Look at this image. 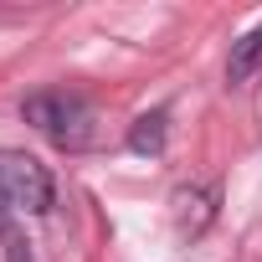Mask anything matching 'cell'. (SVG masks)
I'll return each instance as SVG.
<instances>
[{"label":"cell","mask_w":262,"mask_h":262,"mask_svg":"<svg viewBox=\"0 0 262 262\" xmlns=\"http://www.w3.org/2000/svg\"><path fill=\"white\" fill-rule=\"evenodd\" d=\"M21 118L36 128L41 139H52L57 149H82V144H93V123H98L93 103H88L82 93H67V88L31 93V98L21 103Z\"/></svg>","instance_id":"cell-1"},{"label":"cell","mask_w":262,"mask_h":262,"mask_svg":"<svg viewBox=\"0 0 262 262\" xmlns=\"http://www.w3.org/2000/svg\"><path fill=\"white\" fill-rule=\"evenodd\" d=\"M52 175L36 155L26 149H0V211H21V216H41L52 211Z\"/></svg>","instance_id":"cell-2"},{"label":"cell","mask_w":262,"mask_h":262,"mask_svg":"<svg viewBox=\"0 0 262 262\" xmlns=\"http://www.w3.org/2000/svg\"><path fill=\"white\" fill-rule=\"evenodd\" d=\"M216 206H221L216 180H190V185H180V190H175V226H180V236L195 242V236L216 221Z\"/></svg>","instance_id":"cell-3"},{"label":"cell","mask_w":262,"mask_h":262,"mask_svg":"<svg viewBox=\"0 0 262 262\" xmlns=\"http://www.w3.org/2000/svg\"><path fill=\"white\" fill-rule=\"evenodd\" d=\"M252 77H262V26L247 31V36L231 47V62H226V82H231V88H247Z\"/></svg>","instance_id":"cell-4"},{"label":"cell","mask_w":262,"mask_h":262,"mask_svg":"<svg viewBox=\"0 0 262 262\" xmlns=\"http://www.w3.org/2000/svg\"><path fill=\"white\" fill-rule=\"evenodd\" d=\"M165 123H170V113H165V108L139 113V118H134V128H128V149H134V155H160V149H165Z\"/></svg>","instance_id":"cell-5"}]
</instances>
